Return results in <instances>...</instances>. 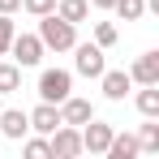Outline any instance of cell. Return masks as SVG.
<instances>
[{
    "mask_svg": "<svg viewBox=\"0 0 159 159\" xmlns=\"http://www.w3.org/2000/svg\"><path fill=\"white\" fill-rule=\"evenodd\" d=\"M39 39H43L48 52H69L78 43V26L65 22V17H56V13H43L39 17Z\"/></svg>",
    "mask_w": 159,
    "mask_h": 159,
    "instance_id": "6da1fadb",
    "label": "cell"
},
{
    "mask_svg": "<svg viewBox=\"0 0 159 159\" xmlns=\"http://www.w3.org/2000/svg\"><path fill=\"white\" fill-rule=\"evenodd\" d=\"M13 90H22V65L0 60V95H13Z\"/></svg>",
    "mask_w": 159,
    "mask_h": 159,
    "instance_id": "2e32d148",
    "label": "cell"
},
{
    "mask_svg": "<svg viewBox=\"0 0 159 159\" xmlns=\"http://www.w3.org/2000/svg\"><path fill=\"white\" fill-rule=\"evenodd\" d=\"M65 95H73V73L69 69H43L39 73V99L43 103H60Z\"/></svg>",
    "mask_w": 159,
    "mask_h": 159,
    "instance_id": "7a4b0ae2",
    "label": "cell"
},
{
    "mask_svg": "<svg viewBox=\"0 0 159 159\" xmlns=\"http://www.w3.org/2000/svg\"><path fill=\"white\" fill-rule=\"evenodd\" d=\"M133 103H138L142 116H159V82H155V86H142V90L133 95Z\"/></svg>",
    "mask_w": 159,
    "mask_h": 159,
    "instance_id": "5bb4252c",
    "label": "cell"
},
{
    "mask_svg": "<svg viewBox=\"0 0 159 159\" xmlns=\"http://www.w3.org/2000/svg\"><path fill=\"white\" fill-rule=\"evenodd\" d=\"M129 78L138 82V86H155V82H159V52H142L138 60H133Z\"/></svg>",
    "mask_w": 159,
    "mask_h": 159,
    "instance_id": "8fae6325",
    "label": "cell"
},
{
    "mask_svg": "<svg viewBox=\"0 0 159 159\" xmlns=\"http://www.w3.org/2000/svg\"><path fill=\"white\" fill-rule=\"evenodd\" d=\"M26 133H30V116H26V112H17V107H0V138L22 142Z\"/></svg>",
    "mask_w": 159,
    "mask_h": 159,
    "instance_id": "9c48e42d",
    "label": "cell"
},
{
    "mask_svg": "<svg viewBox=\"0 0 159 159\" xmlns=\"http://www.w3.org/2000/svg\"><path fill=\"white\" fill-rule=\"evenodd\" d=\"M90 4H95V9H112L116 0H90Z\"/></svg>",
    "mask_w": 159,
    "mask_h": 159,
    "instance_id": "603a6c76",
    "label": "cell"
},
{
    "mask_svg": "<svg viewBox=\"0 0 159 159\" xmlns=\"http://www.w3.org/2000/svg\"><path fill=\"white\" fill-rule=\"evenodd\" d=\"M138 151H159V120L146 116V125L138 129Z\"/></svg>",
    "mask_w": 159,
    "mask_h": 159,
    "instance_id": "e0dca14e",
    "label": "cell"
},
{
    "mask_svg": "<svg viewBox=\"0 0 159 159\" xmlns=\"http://www.w3.org/2000/svg\"><path fill=\"white\" fill-rule=\"evenodd\" d=\"M116 39H120V30L112 26V22H95V43H99V48H112V43H116Z\"/></svg>",
    "mask_w": 159,
    "mask_h": 159,
    "instance_id": "d6986e66",
    "label": "cell"
},
{
    "mask_svg": "<svg viewBox=\"0 0 159 159\" xmlns=\"http://www.w3.org/2000/svg\"><path fill=\"white\" fill-rule=\"evenodd\" d=\"M112 125H103V120H95V116H90V120H86V125H82V151H90V155H103L107 151V142H112Z\"/></svg>",
    "mask_w": 159,
    "mask_h": 159,
    "instance_id": "8992f818",
    "label": "cell"
},
{
    "mask_svg": "<svg viewBox=\"0 0 159 159\" xmlns=\"http://www.w3.org/2000/svg\"><path fill=\"white\" fill-rule=\"evenodd\" d=\"M22 9V0H0V13H17Z\"/></svg>",
    "mask_w": 159,
    "mask_h": 159,
    "instance_id": "7402d4cb",
    "label": "cell"
},
{
    "mask_svg": "<svg viewBox=\"0 0 159 159\" xmlns=\"http://www.w3.org/2000/svg\"><path fill=\"white\" fill-rule=\"evenodd\" d=\"M112 13H116L120 22H142V17H146V0H116Z\"/></svg>",
    "mask_w": 159,
    "mask_h": 159,
    "instance_id": "9a60e30c",
    "label": "cell"
},
{
    "mask_svg": "<svg viewBox=\"0 0 159 159\" xmlns=\"http://www.w3.org/2000/svg\"><path fill=\"white\" fill-rule=\"evenodd\" d=\"M22 9H26L30 17H43V13H52L56 0H22Z\"/></svg>",
    "mask_w": 159,
    "mask_h": 159,
    "instance_id": "44dd1931",
    "label": "cell"
},
{
    "mask_svg": "<svg viewBox=\"0 0 159 159\" xmlns=\"http://www.w3.org/2000/svg\"><path fill=\"white\" fill-rule=\"evenodd\" d=\"M99 86H103V99L120 103L133 90V78H129V69H103V73H99Z\"/></svg>",
    "mask_w": 159,
    "mask_h": 159,
    "instance_id": "ba28073f",
    "label": "cell"
},
{
    "mask_svg": "<svg viewBox=\"0 0 159 159\" xmlns=\"http://www.w3.org/2000/svg\"><path fill=\"white\" fill-rule=\"evenodd\" d=\"M9 52H13V65H22V69H34L39 60H43V39L39 34H13V43H9Z\"/></svg>",
    "mask_w": 159,
    "mask_h": 159,
    "instance_id": "5b68a950",
    "label": "cell"
},
{
    "mask_svg": "<svg viewBox=\"0 0 159 159\" xmlns=\"http://www.w3.org/2000/svg\"><path fill=\"white\" fill-rule=\"evenodd\" d=\"M22 151H26V159H52V146H48L43 133H39V138H30V133H26V146H22Z\"/></svg>",
    "mask_w": 159,
    "mask_h": 159,
    "instance_id": "ac0fdd59",
    "label": "cell"
},
{
    "mask_svg": "<svg viewBox=\"0 0 159 159\" xmlns=\"http://www.w3.org/2000/svg\"><path fill=\"white\" fill-rule=\"evenodd\" d=\"M69 52H73V69H78L82 78H99V73L107 69L103 48H99V43H73Z\"/></svg>",
    "mask_w": 159,
    "mask_h": 159,
    "instance_id": "277c9868",
    "label": "cell"
},
{
    "mask_svg": "<svg viewBox=\"0 0 159 159\" xmlns=\"http://www.w3.org/2000/svg\"><path fill=\"white\" fill-rule=\"evenodd\" d=\"M56 107H60V125H78V129L95 116V103L90 99H78V95H65Z\"/></svg>",
    "mask_w": 159,
    "mask_h": 159,
    "instance_id": "52a82bcc",
    "label": "cell"
},
{
    "mask_svg": "<svg viewBox=\"0 0 159 159\" xmlns=\"http://www.w3.org/2000/svg\"><path fill=\"white\" fill-rule=\"evenodd\" d=\"M48 146H52V159H78L82 155V129L78 125H56L48 133Z\"/></svg>",
    "mask_w": 159,
    "mask_h": 159,
    "instance_id": "3957f363",
    "label": "cell"
},
{
    "mask_svg": "<svg viewBox=\"0 0 159 159\" xmlns=\"http://www.w3.org/2000/svg\"><path fill=\"white\" fill-rule=\"evenodd\" d=\"M26 116H30V133H43V138L60 125V107H56V103H43V99H39V107L26 112Z\"/></svg>",
    "mask_w": 159,
    "mask_h": 159,
    "instance_id": "30bf717a",
    "label": "cell"
},
{
    "mask_svg": "<svg viewBox=\"0 0 159 159\" xmlns=\"http://www.w3.org/2000/svg\"><path fill=\"white\" fill-rule=\"evenodd\" d=\"M107 159H133L138 155V138L133 133H112V142H107Z\"/></svg>",
    "mask_w": 159,
    "mask_h": 159,
    "instance_id": "4fadbf2b",
    "label": "cell"
},
{
    "mask_svg": "<svg viewBox=\"0 0 159 159\" xmlns=\"http://www.w3.org/2000/svg\"><path fill=\"white\" fill-rule=\"evenodd\" d=\"M13 34H17V26H13V13H0V56L9 52V43H13Z\"/></svg>",
    "mask_w": 159,
    "mask_h": 159,
    "instance_id": "ffe728a7",
    "label": "cell"
},
{
    "mask_svg": "<svg viewBox=\"0 0 159 159\" xmlns=\"http://www.w3.org/2000/svg\"><path fill=\"white\" fill-rule=\"evenodd\" d=\"M56 17H65V22H86L90 17V0H56V9H52Z\"/></svg>",
    "mask_w": 159,
    "mask_h": 159,
    "instance_id": "7c38bea8",
    "label": "cell"
}]
</instances>
